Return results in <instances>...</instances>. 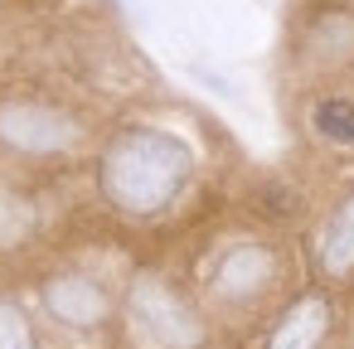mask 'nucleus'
I'll list each match as a JSON object with an SVG mask.
<instances>
[{"label": "nucleus", "instance_id": "obj_1", "mask_svg": "<svg viewBox=\"0 0 354 349\" xmlns=\"http://www.w3.org/2000/svg\"><path fill=\"white\" fill-rule=\"evenodd\" d=\"M189 170H194V155L180 136L156 131V126H136V131H122L102 151L97 180H102V194L122 214L146 218V214H160L189 185Z\"/></svg>", "mask_w": 354, "mask_h": 349}, {"label": "nucleus", "instance_id": "obj_2", "mask_svg": "<svg viewBox=\"0 0 354 349\" xmlns=\"http://www.w3.org/2000/svg\"><path fill=\"white\" fill-rule=\"evenodd\" d=\"M127 320L131 334L146 349H199L204 344V315L160 276V272H141L127 286Z\"/></svg>", "mask_w": 354, "mask_h": 349}, {"label": "nucleus", "instance_id": "obj_3", "mask_svg": "<svg viewBox=\"0 0 354 349\" xmlns=\"http://www.w3.org/2000/svg\"><path fill=\"white\" fill-rule=\"evenodd\" d=\"M83 141V122L49 102H0V146L20 155H64Z\"/></svg>", "mask_w": 354, "mask_h": 349}, {"label": "nucleus", "instance_id": "obj_4", "mask_svg": "<svg viewBox=\"0 0 354 349\" xmlns=\"http://www.w3.org/2000/svg\"><path fill=\"white\" fill-rule=\"evenodd\" d=\"M277 272H281V262L267 243H238L218 257V267L209 276V291L223 305H257L277 286Z\"/></svg>", "mask_w": 354, "mask_h": 349}, {"label": "nucleus", "instance_id": "obj_5", "mask_svg": "<svg viewBox=\"0 0 354 349\" xmlns=\"http://www.w3.org/2000/svg\"><path fill=\"white\" fill-rule=\"evenodd\" d=\"M44 310L68 330H97L112 315V296L102 281H93L83 272H59L44 281Z\"/></svg>", "mask_w": 354, "mask_h": 349}, {"label": "nucleus", "instance_id": "obj_6", "mask_svg": "<svg viewBox=\"0 0 354 349\" xmlns=\"http://www.w3.org/2000/svg\"><path fill=\"white\" fill-rule=\"evenodd\" d=\"M330 325H335L330 296L310 291V296H301V301H291L281 310V320L267 334V349H320L330 339Z\"/></svg>", "mask_w": 354, "mask_h": 349}, {"label": "nucleus", "instance_id": "obj_7", "mask_svg": "<svg viewBox=\"0 0 354 349\" xmlns=\"http://www.w3.org/2000/svg\"><path fill=\"white\" fill-rule=\"evenodd\" d=\"M320 267H325V276L354 272V194H344L320 228Z\"/></svg>", "mask_w": 354, "mask_h": 349}, {"label": "nucleus", "instance_id": "obj_8", "mask_svg": "<svg viewBox=\"0 0 354 349\" xmlns=\"http://www.w3.org/2000/svg\"><path fill=\"white\" fill-rule=\"evenodd\" d=\"M310 39H315V64H349L354 59V20L349 15H325Z\"/></svg>", "mask_w": 354, "mask_h": 349}, {"label": "nucleus", "instance_id": "obj_9", "mask_svg": "<svg viewBox=\"0 0 354 349\" xmlns=\"http://www.w3.org/2000/svg\"><path fill=\"white\" fill-rule=\"evenodd\" d=\"M0 349H35V325L10 296H0Z\"/></svg>", "mask_w": 354, "mask_h": 349}, {"label": "nucleus", "instance_id": "obj_10", "mask_svg": "<svg viewBox=\"0 0 354 349\" xmlns=\"http://www.w3.org/2000/svg\"><path fill=\"white\" fill-rule=\"evenodd\" d=\"M30 223H35L30 204H25L20 194H10V189H0V252L15 247V243L30 233Z\"/></svg>", "mask_w": 354, "mask_h": 349}, {"label": "nucleus", "instance_id": "obj_11", "mask_svg": "<svg viewBox=\"0 0 354 349\" xmlns=\"http://www.w3.org/2000/svg\"><path fill=\"white\" fill-rule=\"evenodd\" d=\"M349 102H325V112H320V131L325 136H339V141H349L354 136V112H344Z\"/></svg>", "mask_w": 354, "mask_h": 349}]
</instances>
